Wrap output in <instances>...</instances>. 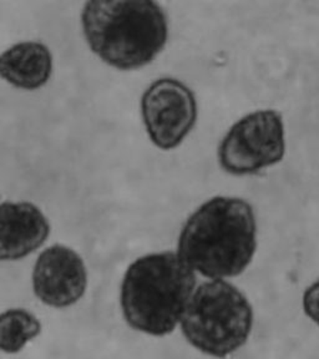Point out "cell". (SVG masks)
I'll return each mask as SVG.
<instances>
[{"label": "cell", "mask_w": 319, "mask_h": 359, "mask_svg": "<svg viewBox=\"0 0 319 359\" xmlns=\"http://www.w3.org/2000/svg\"><path fill=\"white\" fill-rule=\"evenodd\" d=\"M179 323L192 347L224 359L248 341L253 327L252 306L230 282L208 280L194 291Z\"/></svg>", "instance_id": "4"}, {"label": "cell", "mask_w": 319, "mask_h": 359, "mask_svg": "<svg viewBox=\"0 0 319 359\" xmlns=\"http://www.w3.org/2000/svg\"><path fill=\"white\" fill-rule=\"evenodd\" d=\"M285 152V125L280 112L258 110L232 125L219 145V163L226 172L245 176L280 163Z\"/></svg>", "instance_id": "5"}, {"label": "cell", "mask_w": 319, "mask_h": 359, "mask_svg": "<svg viewBox=\"0 0 319 359\" xmlns=\"http://www.w3.org/2000/svg\"><path fill=\"white\" fill-rule=\"evenodd\" d=\"M49 235L48 219L33 203L0 205V262L28 257L44 245Z\"/></svg>", "instance_id": "8"}, {"label": "cell", "mask_w": 319, "mask_h": 359, "mask_svg": "<svg viewBox=\"0 0 319 359\" xmlns=\"http://www.w3.org/2000/svg\"><path fill=\"white\" fill-rule=\"evenodd\" d=\"M257 248L253 208L238 197L210 198L184 224L177 256L194 272L224 280L241 275Z\"/></svg>", "instance_id": "1"}, {"label": "cell", "mask_w": 319, "mask_h": 359, "mask_svg": "<svg viewBox=\"0 0 319 359\" xmlns=\"http://www.w3.org/2000/svg\"><path fill=\"white\" fill-rule=\"evenodd\" d=\"M32 280L34 293L41 302L54 309H67L84 296L88 271L73 248L54 245L40 253Z\"/></svg>", "instance_id": "7"}, {"label": "cell", "mask_w": 319, "mask_h": 359, "mask_svg": "<svg viewBox=\"0 0 319 359\" xmlns=\"http://www.w3.org/2000/svg\"><path fill=\"white\" fill-rule=\"evenodd\" d=\"M195 287L196 273L176 253L137 258L123 276V318L135 331L168 336L181 322Z\"/></svg>", "instance_id": "3"}, {"label": "cell", "mask_w": 319, "mask_h": 359, "mask_svg": "<svg viewBox=\"0 0 319 359\" xmlns=\"http://www.w3.org/2000/svg\"><path fill=\"white\" fill-rule=\"evenodd\" d=\"M51 73L53 55L39 41L18 43L0 55V78L18 89H40Z\"/></svg>", "instance_id": "9"}, {"label": "cell", "mask_w": 319, "mask_h": 359, "mask_svg": "<svg viewBox=\"0 0 319 359\" xmlns=\"http://www.w3.org/2000/svg\"><path fill=\"white\" fill-rule=\"evenodd\" d=\"M41 333V323L24 309H6L0 313V352L17 354Z\"/></svg>", "instance_id": "10"}, {"label": "cell", "mask_w": 319, "mask_h": 359, "mask_svg": "<svg viewBox=\"0 0 319 359\" xmlns=\"http://www.w3.org/2000/svg\"><path fill=\"white\" fill-rule=\"evenodd\" d=\"M141 114L152 144L165 151L174 150L196 123V97L177 79H158L141 97Z\"/></svg>", "instance_id": "6"}, {"label": "cell", "mask_w": 319, "mask_h": 359, "mask_svg": "<svg viewBox=\"0 0 319 359\" xmlns=\"http://www.w3.org/2000/svg\"><path fill=\"white\" fill-rule=\"evenodd\" d=\"M81 25L91 51L118 70L145 67L168 43V17L155 1H88Z\"/></svg>", "instance_id": "2"}]
</instances>
